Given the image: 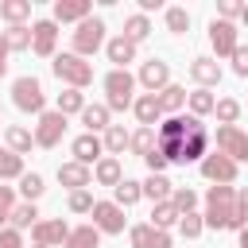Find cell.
Masks as SVG:
<instances>
[{"label": "cell", "mask_w": 248, "mask_h": 248, "mask_svg": "<svg viewBox=\"0 0 248 248\" xmlns=\"http://www.w3.org/2000/svg\"><path fill=\"white\" fill-rule=\"evenodd\" d=\"M97 46H105V19L89 16V19H81L78 31H74V54H78V58H89Z\"/></svg>", "instance_id": "6"}, {"label": "cell", "mask_w": 248, "mask_h": 248, "mask_svg": "<svg viewBox=\"0 0 248 248\" xmlns=\"http://www.w3.org/2000/svg\"><path fill=\"white\" fill-rule=\"evenodd\" d=\"M54 39H58V23H54V19H39V23L31 27V50H35L39 58H50V54H54Z\"/></svg>", "instance_id": "12"}, {"label": "cell", "mask_w": 248, "mask_h": 248, "mask_svg": "<svg viewBox=\"0 0 248 248\" xmlns=\"http://www.w3.org/2000/svg\"><path fill=\"white\" fill-rule=\"evenodd\" d=\"M112 194H116L112 202H116L120 209H128V205H136V202L143 198V190H140V182H132V178H120V182L112 186Z\"/></svg>", "instance_id": "26"}, {"label": "cell", "mask_w": 248, "mask_h": 248, "mask_svg": "<svg viewBox=\"0 0 248 248\" xmlns=\"http://www.w3.org/2000/svg\"><path fill=\"white\" fill-rule=\"evenodd\" d=\"M97 240H101V232L93 225H81V229H70V236H66L62 248H97Z\"/></svg>", "instance_id": "28"}, {"label": "cell", "mask_w": 248, "mask_h": 248, "mask_svg": "<svg viewBox=\"0 0 248 248\" xmlns=\"http://www.w3.org/2000/svg\"><path fill=\"white\" fill-rule=\"evenodd\" d=\"M232 70H236L240 78H248V46H236V50H232Z\"/></svg>", "instance_id": "46"}, {"label": "cell", "mask_w": 248, "mask_h": 248, "mask_svg": "<svg viewBox=\"0 0 248 248\" xmlns=\"http://www.w3.org/2000/svg\"><path fill=\"white\" fill-rule=\"evenodd\" d=\"M101 151H105V143L97 140V136H78L74 140V163H81V167H89V163H101Z\"/></svg>", "instance_id": "17"}, {"label": "cell", "mask_w": 248, "mask_h": 248, "mask_svg": "<svg viewBox=\"0 0 248 248\" xmlns=\"http://www.w3.org/2000/svg\"><path fill=\"white\" fill-rule=\"evenodd\" d=\"M12 209H16V194H12V186H0V225L12 217Z\"/></svg>", "instance_id": "45"}, {"label": "cell", "mask_w": 248, "mask_h": 248, "mask_svg": "<svg viewBox=\"0 0 248 248\" xmlns=\"http://www.w3.org/2000/svg\"><path fill=\"white\" fill-rule=\"evenodd\" d=\"M140 190H143V198H151V202H170L174 182H170L167 174H147V178L140 182Z\"/></svg>", "instance_id": "22"}, {"label": "cell", "mask_w": 248, "mask_h": 248, "mask_svg": "<svg viewBox=\"0 0 248 248\" xmlns=\"http://www.w3.org/2000/svg\"><path fill=\"white\" fill-rule=\"evenodd\" d=\"M8 221H12V229H16V232H19V229H31V225L39 221V209H35V202H23V205H16Z\"/></svg>", "instance_id": "34"}, {"label": "cell", "mask_w": 248, "mask_h": 248, "mask_svg": "<svg viewBox=\"0 0 248 248\" xmlns=\"http://www.w3.org/2000/svg\"><path fill=\"white\" fill-rule=\"evenodd\" d=\"M240 248H248V225L240 229Z\"/></svg>", "instance_id": "53"}, {"label": "cell", "mask_w": 248, "mask_h": 248, "mask_svg": "<svg viewBox=\"0 0 248 248\" xmlns=\"http://www.w3.org/2000/svg\"><path fill=\"white\" fill-rule=\"evenodd\" d=\"M8 74V43H4V35H0V78Z\"/></svg>", "instance_id": "50"}, {"label": "cell", "mask_w": 248, "mask_h": 248, "mask_svg": "<svg viewBox=\"0 0 248 248\" xmlns=\"http://www.w3.org/2000/svg\"><path fill=\"white\" fill-rule=\"evenodd\" d=\"M132 89H136V78L128 74V70H108L105 74V93H108V112L116 108H128L136 97H132Z\"/></svg>", "instance_id": "4"}, {"label": "cell", "mask_w": 248, "mask_h": 248, "mask_svg": "<svg viewBox=\"0 0 248 248\" xmlns=\"http://www.w3.org/2000/svg\"><path fill=\"white\" fill-rule=\"evenodd\" d=\"M155 143H159V140H155V128H140L136 136H128V147H132L140 159H143V155H151V151H155Z\"/></svg>", "instance_id": "33"}, {"label": "cell", "mask_w": 248, "mask_h": 248, "mask_svg": "<svg viewBox=\"0 0 248 248\" xmlns=\"http://www.w3.org/2000/svg\"><path fill=\"white\" fill-rule=\"evenodd\" d=\"M58 182L70 186V190H85V186L93 182V170L81 167V163H62V167H58Z\"/></svg>", "instance_id": "20"}, {"label": "cell", "mask_w": 248, "mask_h": 248, "mask_svg": "<svg viewBox=\"0 0 248 248\" xmlns=\"http://www.w3.org/2000/svg\"><path fill=\"white\" fill-rule=\"evenodd\" d=\"M43 190H46V186H43V174H35V170H31V174H23V178H19V194H23L27 202L43 198Z\"/></svg>", "instance_id": "41"}, {"label": "cell", "mask_w": 248, "mask_h": 248, "mask_svg": "<svg viewBox=\"0 0 248 248\" xmlns=\"http://www.w3.org/2000/svg\"><path fill=\"white\" fill-rule=\"evenodd\" d=\"M70 209H74V213H89V209H93V194H89V190H74V194H70Z\"/></svg>", "instance_id": "44"}, {"label": "cell", "mask_w": 248, "mask_h": 248, "mask_svg": "<svg viewBox=\"0 0 248 248\" xmlns=\"http://www.w3.org/2000/svg\"><path fill=\"white\" fill-rule=\"evenodd\" d=\"M155 97H159V108H163V112H174V108L186 105V89H182V85H167V89L155 93Z\"/></svg>", "instance_id": "35"}, {"label": "cell", "mask_w": 248, "mask_h": 248, "mask_svg": "<svg viewBox=\"0 0 248 248\" xmlns=\"http://www.w3.org/2000/svg\"><path fill=\"white\" fill-rule=\"evenodd\" d=\"M202 174H205L209 182H217V186H229V182H236V163L225 159L221 151H213V155L202 159Z\"/></svg>", "instance_id": "11"}, {"label": "cell", "mask_w": 248, "mask_h": 248, "mask_svg": "<svg viewBox=\"0 0 248 248\" xmlns=\"http://www.w3.org/2000/svg\"><path fill=\"white\" fill-rule=\"evenodd\" d=\"M0 248H23V236L16 229H0Z\"/></svg>", "instance_id": "49"}, {"label": "cell", "mask_w": 248, "mask_h": 248, "mask_svg": "<svg viewBox=\"0 0 248 248\" xmlns=\"http://www.w3.org/2000/svg\"><path fill=\"white\" fill-rule=\"evenodd\" d=\"M217 151L232 163H244L248 159V132H240L236 124H221L217 128Z\"/></svg>", "instance_id": "7"}, {"label": "cell", "mask_w": 248, "mask_h": 248, "mask_svg": "<svg viewBox=\"0 0 248 248\" xmlns=\"http://www.w3.org/2000/svg\"><path fill=\"white\" fill-rule=\"evenodd\" d=\"M209 43H213V50L225 58V54H232L240 43H236V23H229V19H213L209 23Z\"/></svg>", "instance_id": "13"}, {"label": "cell", "mask_w": 248, "mask_h": 248, "mask_svg": "<svg viewBox=\"0 0 248 248\" xmlns=\"http://www.w3.org/2000/svg\"><path fill=\"white\" fill-rule=\"evenodd\" d=\"M178 229H182V236H186V240H194V236H202L205 221H202L198 213H182V217H178Z\"/></svg>", "instance_id": "43"}, {"label": "cell", "mask_w": 248, "mask_h": 248, "mask_svg": "<svg viewBox=\"0 0 248 248\" xmlns=\"http://www.w3.org/2000/svg\"><path fill=\"white\" fill-rule=\"evenodd\" d=\"M213 112H217V120H221V124H236V116H240V101L221 97V101L213 105Z\"/></svg>", "instance_id": "40"}, {"label": "cell", "mask_w": 248, "mask_h": 248, "mask_svg": "<svg viewBox=\"0 0 248 248\" xmlns=\"http://www.w3.org/2000/svg\"><path fill=\"white\" fill-rule=\"evenodd\" d=\"M128 236H132V248H170V236L151 225H136Z\"/></svg>", "instance_id": "18"}, {"label": "cell", "mask_w": 248, "mask_h": 248, "mask_svg": "<svg viewBox=\"0 0 248 248\" xmlns=\"http://www.w3.org/2000/svg\"><path fill=\"white\" fill-rule=\"evenodd\" d=\"M190 78L198 81V89L217 85V81H221V66H217V58H194V62H190Z\"/></svg>", "instance_id": "16"}, {"label": "cell", "mask_w": 248, "mask_h": 248, "mask_svg": "<svg viewBox=\"0 0 248 248\" xmlns=\"http://www.w3.org/2000/svg\"><path fill=\"white\" fill-rule=\"evenodd\" d=\"M240 19H244V23H248V4H244V12H240Z\"/></svg>", "instance_id": "54"}, {"label": "cell", "mask_w": 248, "mask_h": 248, "mask_svg": "<svg viewBox=\"0 0 248 248\" xmlns=\"http://www.w3.org/2000/svg\"><path fill=\"white\" fill-rule=\"evenodd\" d=\"M167 27H170L174 35H186V31H190V12H186V8H167Z\"/></svg>", "instance_id": "42"}, {"label": "cell", "mask_w": 248, "mask_h": 248, "mask_svg": "<svg viewBox=\"0 0 248 248\" xmlns=\"http://www.w3.org/2000/svg\"><path fill=\"white\" fill-rule=\"evenodd\" d=\"M217 12H221V19H229V23H232V19L244 12V4H236V0H221V8H217Z\"/></svg>", "instance_id": "47"}, {"label": "cell", "mask_w": 248, "mask_h": 248, "mask_svg": "<svg viewBox=\"0 0 248 248\" xmlns=\"http://www.w3.org/2000/svg\"><path fill=\"white\" fill-rule=\"evenodd\" d=\"M140 8H143V12H159V8H163V0H140Z\"/></svg>", "instance_id": "52"}, {"label": "cell", "mask_w": 248, "mask_h": 248, "mask_svg": "<svg viewBox=\"0 0 248 248\" xmlns=\"http://www.w3.org/2000/svg\"><path fill=\"white\" fill-rule=\"evenodd\" d=\"M143 163H147V167H151V174H163V167H167V155H163V151H159V147H155V151H151V155H143Z\"/></svg>", "instance_id": "48"}, {"label": "cell", "mask_w": 248, "mask_h": 248, "mask_svg": "<svg viewBox=\"0 0 248 248\" xmlns=\"http://www.w3.org/2000/svg\"><path fill=\"white\" fill-rule=\"evenodd\" d=\"M62 132H66V116L54 108V112H43L39 116V124H35V143L39 147H54L58 140H62Z\"/></svg>", "instance_id": "10"}, {"label": "cell", "mask_w": 248, "mask_h": 248, "mask_svg": "<svg viewBox=\"0 0 248 248\" xmlns=\"http://www.w3.org/2000/svg\"><path fill=\"white\" fill-rule=\"evenodd\" d=\"M205 143H209V136H205V124L194 116L182 140H170V143H155V147L167 155V163H194V159H205Z\"/></svg>", "instance_id": "2"}, {"label": "cell", "mask_w": 248, "mask_h": 248, "mask_svg": "<svg viewBox=\"0 0 248 248\" xmlns=\"http://www.w3.org/2000/svg\"><path fill=\"white\" fill-rule=\"evenodd\" d=\"M209 229H244V213L236 205V190L232 186H213L205 194V217H202Z\"/></svg>", "instance_id": "1"}, {"label": "cell", "mask_w": 248, "mask_h": 248, "mask_svg": "<svg viewBox=\"0 0 248 248\" xmlns=\"http://www.w3.org/2000/svg\"><path fill=\"white\" fill-rule=\"evenodd\" d=\"M147 35H151V23H147V16H143V12L124 19V39H132V43H143Z\"/></svg>", "instance_id": "31"}, {"label": "cell", "mask_w": 248, "mask_h": 248, "mask_svg": "<svg viewBox=\"0 0 248 248\" xmlns=\"http://www.w3.org/2000/svg\"><path fill=\"white\" fill-rule=\"evenodd\" d=\"M140 85H147L151 93H163V89L170 85V66H167L163 58L143 62V66H140Z\"/></svg>", "instance_id": "14"}, {"label": "cell", "mask_w": 248, "mask_h": 248, "mask_svg": "<svg viewBox=\"0 0 248 248\" xmlns=\"http://www.w3.org/2000/svg\"><path fill=\"white\" fill-rule=\"evenodd\" d=\"M105 54H108V62H116V70H124V66L136 58V43L124 39V35H116V39L105 43Z\"/></svg>", "instance_id": "21"}, {"label": "cell", "mask_w": 248, "mask_h": 248, "mask_svg": "<svg viewBox=\"0 0 248 248\" xmlns=\"http://www.w3.org/2000/svg\"><path fill=\"white\" fill-rule=\"evenodd\" d=\"M31 236H35V248H54V244H66L70 225H66L62 217H54V221H35V225H31Z\"/></svg>", "instance_id": "9"}, {"label": "cell", "mask_w": 248, "mask_h": 248, "mask_svg": "<svg viewBox=\"0 0 248 248\" xmlns=\"http://www.w3.org/2000/svg\"><path fill=\"white\" fill-rule=\"evenodd\" d=\"M12 101H16V108L19 112H46V97H43V85H39V78H16V85H12Z\"/></svg>", "instance_id": "5"}, {"label": "cell", "mask_w": 248, "mask_h": 248, "mask_svg": "<svg viewBox=\"0 0 248 248\" xmlns=\"http://www.w3.org/2000/svg\"><path fill=\"white\" fill-rule=\"evenodd\" d=\"M93 178H97L101 186H116V182L124 178V170H120V159H116V155H108V159H101V163L93 167Z\"/></svg>", "instance_id": "23"}, {"label": "cell", "mask_w": 248, "mask_h": 248, "mask_svg": "<svg viewBox=\"0 0 248 248\" xmlns=\"http://www.w3.org/2000/svg\"><path fill=\"white\" fill-rule=\"evenodd\" d=\"M132 108H136V116H140V124H143V128H155V124L163 120V108H159V97H155V93L136 97V101H132Z\"/></svg>", "instance_id": "19"}, {"label": "cell", "mask_w": 248, "mask_h": 248, "mask_svg": "<svg viewBox=\"0 0 248 248\" xmlns=\"http://www.w3.org/2000/svg\"><path fill=\"white\" fill-rule=\"evenodd\" d=\"M236 205H240V213L248 217V186H244V190H236Z\"/></svg>", "instance_id": "51"}, {"label": "cell", "mask_w": 248, "mask_h": 248, "mask_svg": "<svg viewBox=\"0 0 248 248\" xmlns=\"http://www.w3.org/2000/svg\"><path fill=\"white\" fill-rule=\"evenodd\" d=\"M93 229L97 232H124V209L116 202H93Z\"/></svg>", "instance_id": "8"}, {"label": "cell", "mask_w": 248, "mask_h": 248, "mask_svg": "<svg viewBox=\"0 0 248 248\" xmlns=\"http://www.w3.org/2000/svg\"><path fill=\"white\" fill-rule=\"evenodd\" d=\"M186 101H190V116H205V112H213V105H217V97H213L209 89H194V93H186Z\"/></svg>", "instance_id": "32"}, {"label": "cell", "mask_w": 248, "mask_h": 248, "mask_svg": "<svg viewBox=\"0 0 248 248\" xmlns=\"http://www.w3.org/2000/svg\"><path fill=\"white\" fill-rule=\"evenodd\" d=\"M4 178H23V155H16L8 147H0V182Z\"/></svg>", "instance_id": "30"}, {"label": "cell", "mask_w": 248, "mask_h": 248, "mask_svg": "<svg viewBox=\"0 0 248 248\" xmlns=\"http://www.w3.org/2000/svg\"><path fill=\"white\" fill-rule=\"evenodd\" d=\"M81 108H85V93H81V89H66V93H58V112H62V116L81 112Z\"/></svg>", "instance_id": "36"}, {"label": "cell", "mask_w": 248, "mask_h": 248, "mask_svg": "<svg viewBox=\"0 0 248 248\" xmlns=\"http://www.w3.org/2000/svg\"><path fill=\"white\" fill-rule=\"evenodd\" d=\"M101 143H105V151L120 155V151L128 147V132H124L120 124H108V128H105V140H101Z\"/></svg>", "instance_id": "37"}, {"label": "cell", "mask_w": 248, "mask_h": 248, "mask_svg": "<svg viewBox=\"0 0 248 248\" xmlns=\"http://www.w3.org/2000/svg\"><path fill=\"white\" fill-rule=\"evenodd\" d=\"M81 124L89 128V136H97L101 128H108V105H85L81 108Z\"/></svg>", "instance_id": "25"}, {"label": "cell", "mask_w": 248, "mask_h": 248, "mask_svg": "<svg viewBox=\"0 0 248 248\" xmlns=\"http://www.w3.org/2000/svg\"><path fill=\"white\" fill-rule=\"evenodd\" d=\"M170 205H174L178 213H194V205H198V194H194L190 186H178V190H170Z\"/></svg>", "instance_id": "39"}, {"label": "cell", "mask_w": 248, "mask_h": 248, "mask_svg": "<svg viewBox=\"0 0 248 248\" xmlns=\"http://www.w3.org/2000/svg\"><path fill=\"white\" fill-rule=\"evenodd\" d=\"M4 43H8V50H31V27H8Z\"/></svg>", "instance_id": "38"}, {"label": "cell", "mask_w": 248, "mask_h": 248, "mask_svg": "<svg viewBox=\"0 0 248 248\" xmlns=\"http://www.w3.org/2000/svg\"><path fill=\"white\" fill-rule=\"evenodd\" d=\"M50 70H54V78L66 81L70 89H85V85L93 81V66H89L85 58H78L74 50H70V54H54Z\"/></svg>", "instance_id": "3"}, {"label": "cell", "mask_w": 248, "mask_h": 248, "mask_svg": "<svg viewBox=\"0 0 248 248\" xmlns=\"http://www.w3.org/2000/svg\"><path fill=\"white\" fill-rule=\"evenodd\" d=\"M4 140H8V151H16V155H23V151H31V143H35V136H31L27 128H19V124H12V128H4Z\"/></svg>", "instance_id": "27"}, {"label": "cell", "mask_w": 248, "mask_h": 248, "mask_svg": "<svg viewBox=\"0 0 248 248\" xmlns=\"http://www.w3.org/2000/svg\"><path fill=\"white\" fill-rule=\"evenodd\" d=\"M27 16H31V0H4L0 4V19H8L12 27H23Z\"/></svg>", "instance_id": "24"}, {"label": "cell", "mask_w": 248, "mask_h": 248, "mask_svg": "<svg viewBox=\"0 0 248 248\" xmlns=\"http://www.w3.org/2000/svg\"><path fill=\"white\" fill-rule=\"evenodd\" d=\"M178 217H182V213H178L170 202H155V209H151V229H163V232H167Z\"/></svg>", "instance_id": "29"}, {"label": "cell", "mask_w": 248, "mask_h": 248, "mask_svg": "<svg viewBox=\"0 0 248 248\" xmlns=\"http://www.w3.org/2000/svg\"><path fill=\"white\" fill-rule=\"evenodd\" d=\"M89 12H93V4L89 0H58L54 4V23H81V19H89Z\"/></svg>", "instance_id": "15"}]
</instances>
